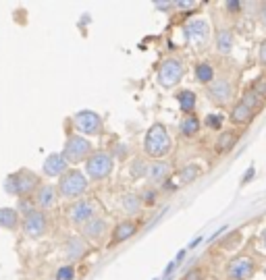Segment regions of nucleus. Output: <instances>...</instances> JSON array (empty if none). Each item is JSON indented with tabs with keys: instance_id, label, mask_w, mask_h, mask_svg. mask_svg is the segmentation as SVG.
<instances>
[{
	"instance_id": "8",
	"label": "nucleus",
	"mask_w": 266,
	"mask_h": 280,
	"mask_svg": "<svg viewBox=\"0 0 266 280\" xmlns=\"http://www.w3.org/2000/svg\"><path fill=\"white\" fill-rule=\"evenodd\" d=\"M256 272V264L250 255H239L227 264V276L231 280H250Z\"/></svg>"
},
{
	"instance_id": "41",
	"label": "nucleus",
	"mask_w": 266,
	"mask_h": 280,
	"mask_svg": "<svg viewBox=\"0 0 266 280\" xmlns=\"http://www.w3.org/2000/svg\"><path fill=\"white\" fill-rule=\"evenodd\" d=\"M183 257H185V251H179V253H177V264H179V262L183 260Z\"/></svg>"
},
{
	"instance_id": "1",
	"label": "nucleus",
	"mask_w": 266,
	"mask_h": 280,
	"mask_svg": "<svg viewBox=\"0 0 266 280\" xmlns=\"http://www.w3.org/2000/svg\"><path fill=\"white\" fill-rule=\"evenodd\" d=\"M173 149V139L169 135V131L160 125V123H154L144 137V152L150 158H164L169 152Z\"/></svg>"
},
{
	"instance_id": "3",
	"label": "nucleus",
	"mask_w": 266,
	"mask_h": 280,
	"mask_svg": "<svg viewBox=\"0 0 266 280\" xmlns=\"http://www.w3.org/2000/svg\"><path fill=\"white\" fill-rule=\"evenodd\" d=\"M87 191V179L81 170H66L58 181V193L66 199H79Z\"/></svg>"
},
{
	"instance_id": "19",
	"label": "nucleus",
	"mask_w": 266,
	"mask_h": 280,
	"mask_svg": "<svg viewBox=\"0 0 266 280\" xmlns=\"http://www.w3.org/2000/svg\"><path fill=\"white\" fill-rule=\"evenodd\" d=\"M200 175H202V168H200L197 164H187L177 172L175 179H177V185H189L195 179H200Z\"/></svg>"
},
{
	"instance_id": "21",
	"label": "nucleus",
	"mask_w": 266,
	"mask_h": 280,
	"mask_svg": "<svg viewBox=\"0 0 266 280\" xmlns=\"http://www.w3.org/2000/svg\"><path fill=\"white\" fill-rule=\"evenodd\" d=\"M216 50L220 54H229L233 50V31L231 29H218L216 31Z\"/></svg>"
},
{
	"instance_id": "36",
	"label": "nucleus",
	"mask_w": 266,
	"mask_h": 280,
	"mask_svg": "<svg viewBox=\"0 0 266 280\" xmlns=\"http://www.w3.org/2000/svg\"><path fill=\"white\" fill-rule=\"evenodd\" d=\"M225 7H227V11H231V13H239L243 5L237 3V0H229V3H225Z\"/></svg>"
},
{
	"instance_id": "16",
	"label": "nucleus",
	"mask_w": 266,
	"mask_h": 280,
	"mask_svg": "<svg viewBox=\"0 0 266 280\" xmlns=\"http://www.w3.org/2000/svg\"><path fill=\"white\" fill-rule=\"evenodd\" d=\"M106 230H108V224H106V220L100 218V216L92 218L90 222H85L83 228H81V232H83L85 239H92V241H100L102 236L106 234Z\"/></svg>"
},
{
	"instance_id": "20",
	"label": "nucleus",
	"mask_w": 266,
	"mask_h": 280,
	"mask_svg": "<svg viewBox=\"0 0 266 280\" xmlns=\"http://www.w3.org/2000/svg\"><path fill=\"white\" fill-rule=\"evenodd\" d=\"M252 116H254V112L243 102H237L231 108V114H229V118H231L233 125H246V123L252 121Z\"/></svg>"
},
{
	"instance_id": "11",
	"label": "nucleus",
	"mask_w": 266,
	"mask_h": 280,
	"mask_svg": "<svg viewBox=\"0 0 266 280\" xmlns=\"http://www.w3.org/2000/svg\"><path fill=\"white\" fill-rule=\"evenodd\" d=\"M208 33H210V29H208V23L204 19H193L185 25V37L191 42L195 48H204L206 46Z\"/></svg>"
},
{
	"instance_id": "33",
	"label": "nucleus",
	"mask_w": 266,
	"mask_h": 280,
	"mask_svg": "<svg viewBox=\"0 0 266 280\" xmlns=\"http://www.w3.org/2000/svg\"><path fill=\"white\" fill-rule=\"evenodd\" d=\"M56 280H75V270H73V266H62V268H58Z\"/></svg>"
},
{
	"instance_id": "27",
	"label": "nucleus",
	"mask_w": 266,
	"mask_h": 280,
	"mask_svg": "<svg viewBox=\"0 0 266 280\" xmlns=\"http://www.w3.org/2000/svg\"><path fill=\"white\" fill-rule=\"evenodd\" d=\"M195 81L204 83V85L212 83L214 81V69H212V64H208V62L195 64Z\"/></svg>"
},
{
	"instance_id": "31",
	"label": "nucleus",
	"mask_w": 266,
	"mask_h": 280,
	"mask_svg": "<svg viewBox=\"0 0 266 280\" xmlns=\"http://www.w3.org/2000/svg\"><path fill=\"white\" fill-rule=\"evenodd\" d=\"M250 90H254L262 100H266V73L264 75H260L256 81H254V85H252V88Z\"/></svg>"
},
{
	"instance_id": "42",
	"label": "nucleus",
	"mask_w": 266,
	"mask_h": 280,
	"mask_svg": "<svg viewBox=\"0 0 266 280\" xmlns=\"http://www.w3.org/2000/svg\"><path fill=\"white\" fill-rule=\"evenodd\" d=\"M264 243H266V232H264Z\"/></svg>"
},
{
	"instance_id": "18",
	"label": "nucleus",
	"mask_w": 266,
	"mask_h": 280,
	"mask_svg": "<svg viewBox=\"0 0 266 280\" xmlns=\"http://www.w3.org/2000/svg\"><path fill=\"white\" fill-rule=\"evenodd\" d=\"M85 251H87V245L79 236H71V239L64 243V253L69 260H79V257L85 255Z\"/></svg>"
},
{
	"instance_id": "22",
	"label": "nucleus",
	"mask_w": 266,
	"mask_h": 280,
	"mask_svg": "<svg viewBox=\"0 0 266 280\" xmlns=\"http://www.w3.org/2000/svg\"><path fill=\"white\" fill-rule=\"evenodd\" d=\"M19 226V212L13 208H0V228H17Z\"/></svg>"
},
{
	"instance_id": "29",
	"label": "nucleus",
	"mask_w": 266,
	"mask_h": 280,
	"mask_svg": "<svg viewBox=\"0 0 266 280\" xmlns=\"http://www.w3.org/2000/svg\"><path fill=\"white\" fill-rule=\"evenodd\" d=\"M146 170H148V164L144 160H133V164H131V177L133 179L146 177Z\"/></svg>"
},
{
	"instance_id": "28",
	"label": "nucleus",
	"mask_w": 266,
	"mask_h": 280,
	"mask_svg": "<svg viewBox=\"0 0 266 280\" xmlns=\"http://www.w3.org/2000/svg\"><path fill=\"white\" fill-rule=\"evenodd\" d=\"M239 102H243V104H246V106H248V108H250L252 112H256V110L260 108V106L264 104V100H262V98H260V96H258L254 90H248L246 94L241 96V100H239Z\"/></svg>"
},
{
	"instance_id": "34",
	"label": "nucleus",
	"mask_w": 266,
	"mask_h": 280,
	"mask_svg": "<svg viewBox=\"0 0 266 280\" xmlns=\"http://www.w3.org/2000/svg\"><path fill=\"white\" fill-rule=\"evenodd\" d=\"M183 280H204V270H202V268H191V270L183 276Z\"/></svg>"
},
{
	"instance_id": "12",
	"label": "nucleus",
	"mask_w": 266,
	"mask_h": 280,
	"mask_svg": "<svg viewBox=\"0 0 266 280\" xmlns=\"http://www.w3.org/2000/svg\"><path fill=\"white\" fill-rule=\"evenodd\" d=\"M48 228V218H46V214H44L42 210H34L29 212L25 220H23V230L25 234L34 236V239H38V236H42L44 232H46Z\"/></svg>"
},
{
	"instance_id": "13",
	"label": "nucleus",
	"mask_w": 266,
	"mask_h": 280,
	"mask_svg": "<svg viewBox=\"0 0 266 280\" xmlns=\"http://www.w3.org/2000/svg\"><path fill=\"white\" fill-rule=\"evenodd\" d=\"M171 172H173L171 162H164V160L152 162V164H148L146 179H148V183H150L152 187H158V185H162V183H167V181L171 179Z\"/></svg>"
},
{
	"instance_id": "9",
	"label": "nucleus",
	"mask_w": 266,
	"mask_h": 280,
	"mask_svg": "<svg viewBox=\"0 0 266 280\" xmlns=\"http://www.w3.org/2000/svg\"><path fill=\"white\" fill-rule=\"evenodd\" d=\"M98 214V206L94 199H77L71 208H69V218L75 222V224H85L90 222L92 218H96Z\"/></svg>"
},
{
	"instance_id": "24",
	"label": "nucleus",
	"mask_w": 266,
	"mask_h": 280,
	"mask_svg": "<svg viewBox=\"0 0 266 280\" xmlns=\"http://www.w3.org/2000/svg\"><path fill=\"white\" fill-rule=\"evenodd\" d=\"M142 197H140V193H133V191H129V193H125L123 195V210L127 212V214H138L140 210H142Z\"/></svg>"
},
{
	"instance_id": "10",
	"label": "nucleus",
	"mask_w": 266,
	"mask_h": 280,
	"mask_svg": "<svg viewBox=\"0 0 266 280\" xmlns=\"http://www.w3.org/2000/svg\"><path fill=\"white\" fill-rule=\"evenodd\" d=\"M206 94H208L210 102H214L216 106H223V104H227L231 100L233 88H231V83H229L227 77H218V79H214L212 83L206 85Z\"/></svg>"
},
{
	"instance_id": "38",
	"label": "nucleus",
	"mask_w": 266,
	"mask_h": 280,
	"mask_svg": "<svg viewBox=\"0 0 266 280\" xmlns=\"http://www.w3.org/2000/svg\"><path fill=\"white\" fill-rule=\"evenodd\" d=\"M173 7V3H156V9H162V11H169Z\"/></svg>"
},
{
	"instance_id": "30",
	"label": "nucleus",
	"mask_w": 266,
	"mask_h": 280,
	"mask_svg": "<svg viewBox=\"0 0 266 280\" xmlns=\"http://www.w3.org/2000/svg\"><path fill=\"white\" fill-rule=\"evenodd\" d=\"M156 189L154 187H146L142 193H140V197H142V204H146V206H152V204H156Z\"/></svg>"
},
{
	"instance_id": "7",
	"label": "nucleus",
	"mask_w": 266,
	"mask_h": 280,
	"mask_svg": "<svg viewBox=\"0 0 266 280\" xmlns=\"http://www.w3.org/2000/svg\"><path fill=\"white\" fill-rule=\"evenodd\" d=\"M73 125L83 135H100L102 133V118L94 110H79L73 116Z\"/></svg>"
},
{
	"instance_id": "14",
	"label": "nucleus",
	"mask_w": 266,
	"mask_h": 280,
	"mask_svg": "<svg viewBox=\"0 0 266 280\" xmlns=\"http://www.w3.org/2000/svg\"><path fill=\"white\" fill-rule=\"evenodd\" d=\"M56 193H58V189L52 187V185H40V189L34 193V204H36V208L42 210V212L48 210V208H52L54 202H56Z\"/></svg>"
},
{
	"instance_id": "4",
	"label": "nucleus",
	"mask_w": 266,
	"mask_h": 280,
	"mask_svg": "<svg viewBox=\"0 0 266 280\" xmlns=\"http://www.w3.org/2000/svg\"><path fill=\"white\" fill-rule=\"evenodd\" d=\"M113 166H115V158L108 152H92V156L85 160V172L94 181L106 179L113 172Z\"/></svg>"
},
{
	"instance_id": "25",
	"label": "nucleus",
	"mask_w": 266,
	"mask_h": 280,
	"mask_svg": "<svg viewBox=\"0 0 266 280\" xmlns=\"http://www.w3.org/2000/svg\"><path fill=\"white\" fill-rule=\"evenodd\" d=\"M177 102H179L181 110L185 114H193V108H195V94L193 92H189V90L177 92Z\"/></svg>"
},
{
	"instance_id": "39",
	"label": "nucleus",
	"mask_w": 266,
	"mask_h": 280,
	"mask_svg": "<svg viewBox=\"0 0 266 280\" xmlns=\"http://www.w3.org/2000/svg\"><path fill=\"white\" fill-rule=\"evenodd\" d=\"M252 177H254V168H250V170L246 172V177H243V183H246V181H250Z\"/></svg>"
},
{
	"instance_id": "23",
	"label": "nucleus",
	"mask_w": 266,
	"mask_h": 280,
	"mask_svg": "<svg viewBox=\"0 0 266 280\" xmlns=\"http://www.w3.org/2000/svg\"><path fill=\"white\" fill-rule=\"evenodd\" d=\"M197 131H200V118L195 114H185L179 125V133L183 137H193Z\"/></svg>"
},
{
	"instance_id": "37",
	"label": "nucleus",
	"mask_w": 266,
	"mask_h": 280,
	"mask_svg": "<svg viewBox=\"0 0 266 280\" xmlns=\"http://www.w3.org/2000/svg\"><path fill=\"white\" fill-rule=\"evenodd\" d=\"M258 60H260V64H264L266 67V39L260 44V52H258Z\"/></svg>"
},
{
	"instance_id": "32",
	"label": "nucleus",
	"mask_w": 266,
	"mask_h": 280,
	"mask_svg": "<svg viewBox=\"0 0 266 280\" xmlns=\"http://www.w3.org/2000/svg\"><path fill=\"white\" fill-rule=\"evenodd\" d=\"M204 125L208 127V129H223V116L220 114H208L206 118H204Z\"/></svg>"
},
{
	"instance_id": "6",
	"label": "nucleus",
	"mask_w": 266,
	"mask_h": 280,
	"mask_svg": "<svg viewBox=\"0 0 266 280\" xmlns=\"http://www.w3.org/2000/svg\"><path fill=\"white\" fill-rule=\"evenodd\" d=\"M62 156L66 158V162H81L92 156V143L81 135H69L62 149Z\"/></svg>"
},
{
	"instance_id": "26",
	"label": "nucleus",
	"mask_w": 266,
	"mask_h": 280,
	"mask_svg": "<svg viewBox=\"0 0 266 280\" xmlns=\"http://www.w3.org/2000/svg\"><path fill=\"white\" fill-rule=\"evenodd\" d=\"M237 143V135L233 131H223L218 135V141H216V149L220 154H227L233 149V145Z\"/></svg>"
},
{
	"instance_id": "35",
	"label": "nucleus",
	"mask_w": 266,
	"mask_h": 280,
	"mask_svg": "<svg viewBox=\"0 0 266 280\" xmlns=\"http://www.w3.org/2000/svg\"><path fill=\"white\" fill-rule=\"evenodd\" d=\"M239 236H241V234H239V232L235 230L233 234H229V236H227V239L223 241V247H225V249H231V247H235V245L239 243Z\"/></svg>"
},
{
	"instance_id": "17",
	"label": "nucleus",
	"mask_w": 266,
	"mask_h": 280,
	"mask_svg": "<svg viewBox=\"0 0 266 280\" xmlns=\"http://www.w3.org/2000/svg\"><path fill=\"white\" fill-rule=\"evenodd\" d=\"M136 230H138V226H136V222H133V220H125V222L117 224V228L113 230V239H110V247H115V245L127 241L129 236L136 234Z\"/></svg>"
},
{
	"instance_id": "5",
	"label": "nucleus",
	"mask_w": 266,
	"mask_h": 280,
	"mask_svg": "<svg viewBox=\"0 0 266 280\" xmlns=\"http://www.w3.org/2000/svg\"><path fill=\"white\" fill-rule=\"evenodd\" d=\"M185 75V64L183 60L179 58H167L162 60L160 69H158V83L162 85V88H175L177 83H179Z\"/></svg>"
},
{
	"instance_id": "40",
	"label": "nucleus",
	"mask_w": 266,
	"mask_h": 280,
	"mask_svg": "<svg viewBox=\"0 0 266 280\" xmlns=\"http://www.w3.org/2000/svg\"><path fill=\"white\" fill-rule=\"evenodd\" d=\"M193 3H175V7H179V9H189Z\"/></svg>"
},
{
	"instance_id": "15",
	"label": "nucleus",
	"mask_w": 266,
	"mask_h": 280,
	"mask_svg": "<svg viewBox=\"0 0 266 280\" xmlns=\"http://www.w3.org/2000/svg\"><path fill=\"white\" fill-rule=\"evenodd\" d=\"M69 166V162H66V158L62 154H50L46 160H44V175L48 177H62Z\"/></svg>"
},
{
	"instance_id": "2",
	"label": "nucleus",
	"mask_w": 266,
	"mask_h": 280,
	"mask_svg": "<svg viewBox=\"0 0 266 280\" xmlns=\"http://www.w3.org/2000/svg\"><path fill=\"white\" fill-rule=\"evenodd\" d=\"M5 189L11 193V195H19V197L34 195V193L40 189V177L27 168H21V170L7 177Z\"/></svg>"
}]
</instances>
